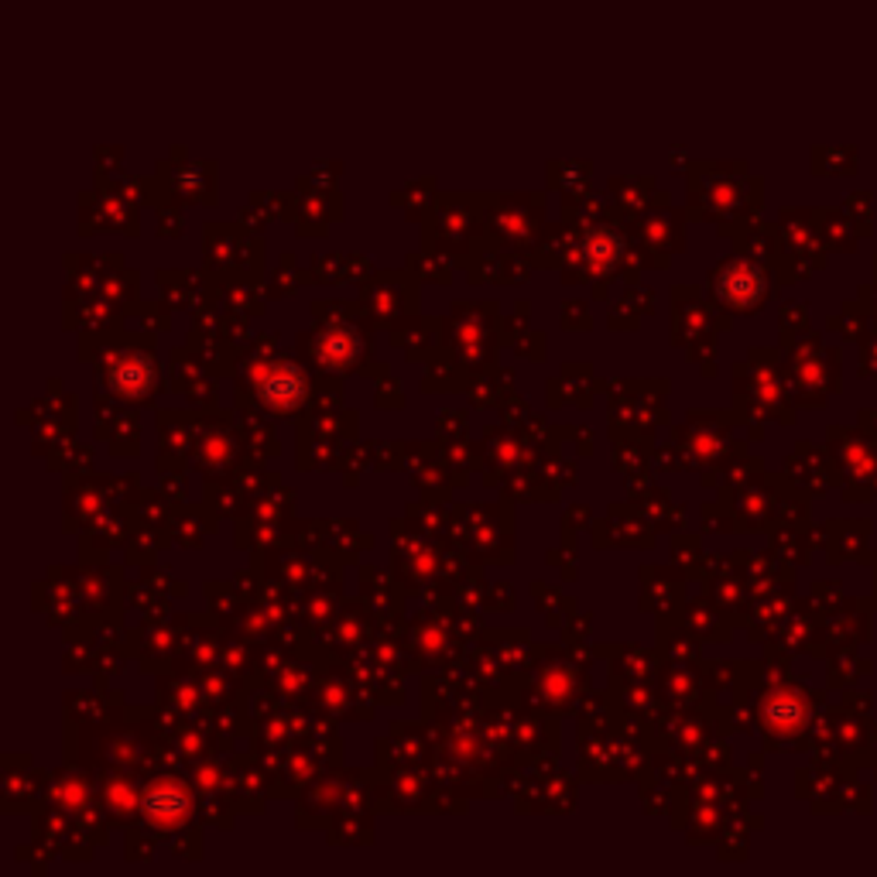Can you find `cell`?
<instances>
[{
	"label": "cell",
	"mask_w": 877,
	"mask_h": 877,
	"mask_svg": "<svg viewBox=\"0 0 877 877\" xmlns=\"http://www.w3.org/2000/svg\"><path fill=\"white\" fill-rule=\"evenodd\" d=\"M251 388H254L257 405L268 415H292L305 405V398H309L312 391V381L299 364H292V360L278 353V357L254 364Z\"/></svg>",
	"instance_id": "1"
},
{
	"label": "cell",
	"mask_w": 877,
	"mask_h": 877,
	"mask_svg": "<svg viewBox=\"0 0 877 877\" xmlns=\"http://www.w3.org/2000/svg\"><path fill=\"white\" fill-rule=\"evenodd\" d=\"M141 812H144V823L155 826V830L162 833L182 830L192 812V788L182 785L179 778H158V782L144 788Z\"/></svg>",
	"instance_id": "2"
},
{
	"label": "cell",
	"mask_w": 877,
	"mask_h": 877,
	"mask_svg": "<svg viewBox=\"0 0 877 877\" xmlns=\"http://www.w3.org/2000/svg\"><path fill=\"white\" fill-rule=\"evenodd\" d=\"M103 381H107V388L120 394V398H131V401L148 398L151 388H155V360H151V350L134 347V350L117 353V364L114 370L103 374Z\"/></svg>",
	"instance_id": "3"
},
{
	"label": "cell",
	"mask_w": 877,
	"mask_h": 877,
	"mask_svg": "<svg viewBox=\"0 0 877 877\" xmlns=\"http://www.w3.org/2000/svg\"><path fill=\"white\" fill-rule=\"evenodd\" d=\"M353 326H319L316 333L309 336V347L316 353V360L323 367L333 370H347L357 364V357L364 353V340L350 333Z\"/></svg>",
	"instance_id": "4"
},
{
	"label": "cell",
	"mask_w": 877,
	"mask_h": 877,
	"mask_svg": "<svg viewBox=\"0 0 877 877\" xmlns=\"http://www.w3.org/2000/svg\"><path fill=\"white\" fill-rule=\"evenodd\" d=\"M758 292H761V278L751 264L744 261H730L716 271V295L723 299V305H734V309H754L758 305Z\"/></svg>",
	"instance_id": "5"
},
{
	"label": "cell",
	"mask_w": 877,
	"mask_h": 877,
	"mask_svg": "<svg viewBox=\"0 0 877 877\" xmlns=\"http://www.w3.org/2000/svg\"><path fill=\"white\" fill-rule=\"evenodd\" d=\"M583 251H586V264H590V271H614V264L621 261L624 254V240L621 233H617L610 223H600V227H593L590 233H586L583 240Z\"/></svg>",
	"instance_id": "6"
},
{
	"label": "cell",
	"mask_w": 877,
	"mask_h": 877,
	"mask_svg": "<svg viewBox=\"0 0 877 877\" xmlns=\"http://www.w3.org/2000/svg\"><path fill=\"white\" fill-rule=\"evenodd\" d=\"M103 799H107V809L114 812V816H131V812L138 809V792H134L124 778H114V782L107 785Z\"/></svg>",
	"instance_id": "7"
}]
</instances>
